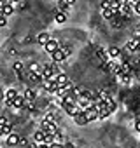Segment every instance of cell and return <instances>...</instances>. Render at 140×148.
Returning a JSON list of instances; mask_svg holds the SVG:
<instances>
[{"label": "cell", "instance_id": "cell-11", "mask_svg": "<svg viewBox=\"0 0 140 148\" xmlns=\"http://www.w3.org/2000/svg\"><path fill=\"white\" fill-rule=\"evenodd\" d=\"M107 70H109L110 73H116V75H117V73L121 71V64H117L116 61H110V59H109V61H107Z\"/></svg>", "mask_w": 140, "mask_h": 148}, {"label": "cell", "instance_id": "cell-17", "mask_svg": "<svg viewBox=\"0 0 140 148\" xmlns=\"http://www.w3.org/2000/svg\"><path fill=\"white\" fill-rule=\"evenodd\" d=\"M25 103H26V101H25V98H23V96H19V94H18V96H16V98H14V101H12V106H14V108H18V110H19V108H23V106H25Z\"/></svg>", "mask_w": 140, "mask_h": 148}, {"label": "cell", "instance_id": "cell-4", "mask_svg": "<svg viewBox=\"0 0 140 148\" xmlns=\"http://www.w3.org/2000/svg\"><path fill=\"white\" fill-rule=\"evenodd\" d=\"M63 110L67 112V115H70V117H76V115H77V113H79V112H81L82 108H81V106H79L77 103H74V105H67V106H65Z\"/></svg>", "mask_w": 140, "mask_h": 148}, {"label": "cell", "instance_id": "cell-21", "mask_svg": "<svg viewBox=\"0 0 140 148\" xmlns=\"http://www.w3.org/2000/svg\"><path fill=\"white\" fill-rule=\"evenodd\" d=\"M117 79L123 82V84H131V77H130V73H128V75H123V73H117Z\"/></svg>", "mask_w": 140, "mask_h": 148}, {"label": "cell", "instance_id": "cell-12", "mask_svg": "<svg viewBox=\"0 0 140 148\" xmlns=\"http://www.w3.org/2000/svg\"><path fill=\"white\" fill-rule=\"evenodd\" d=\"M2 12H4V16H6V18L12 16V14H14V4H12V2H9V4H4V7H2Z\"/></svg>", "mask_w": 140, "mask_h": 148}, {"label": "cell", "instance_id": "cell-32", "mask_svg": "<svg viewBox=\"0 0 140 148\" xmlns=\"http://www.w3.org/2000/svg\"><path fill=\"white\" fill-rule=\"evenodd\" d=\"M49 148H65V146H63V145H60V143H53Z\"/></svg>", "mask_w": 140, "mask_h": 148}, {"label": "cell", "instance_id": "cell-2", "mask_svg": "<svg viewBox=\"0 0 140 148\" xmlns=\"http://www.w3.org/2000/svg\"><path fill=\"white\" fill-rule=\"evenodd\" d=\"M82 112H84V115H86L88 122H93V120H96V119H98V110H96L95 106H88V108H82Z\"/></svg>", "mask_w": 140, "mask_h": 148}, {"label": "cell", "instance_id": "cell-3", "mask_svg": "<svg viewBox=\"0 0 140 148\" xmlns=\"http://www.w3.org/2000/svg\"><path fill=\"white\" fill-rule=\"evenodd\" d=\"M16 96H18L16 89H9V91H6V92H4V101H6V105H7V106H12V101H14Z\"/></svg>", "mask_w": 140, "mask_h": 148}, {"label": "cell", "instance_id": "cell-8", "mask_svg": "<svg viewBox=\"0 0 140 148\" xmlns=\"http://www.w3.org/2000/svg\"><path fill=\"white\" fill-rule=\"evenodd\" d=\"M51 58H53V61H54V63H61V61H65V59H67V56L63 54V51H61V49H56L54 52H51Z\"/></svg>", "mask_w": 140, "mask_h": 148}, {"label": "cell", "instance_id": "cell-1", "mask_svg": "<svg viewBox=\"0 0 140 148\" xmlns=\"http://www.w3.org/2000/svg\"><path fill=\"white\" fill-rule=\"evenodd\" d=\"M42 87L47 91V92H54L58 89V84L54 79H42Z\"/></svg>", "mask_w": 140, "mask_h": 148}, {"label": "cell", "instance_id": "cell-40", "mask_svg": "<svg viewBox=\"0 0 140 148\" xmlns=\"http://www.w3.org/2000/svg\"><path fill=\"white\" fill-rule=\"evenodd\" d=\"M0 18H4V12H2V9H0Z\"/></svg>", "mask_w": 140, "mask_h": 148}, {"label": "cell", "instance_id": "cell-27", "mask_svg": "<svg viewBox=\"0 0 140 148\" xmlns=\"http://www.w3.org/2000/svg\"><path fill=\"white\" fill-rule=\"evenodd\" d=\"M60 49H61V51H63V54H65V56H67V58H68V56H70V52H72V49H70V47H68V45H63V47H61V45H60Z\"/></svg>", "mask_w": 140, "mask_h": 148}, {"label": "cell", "instance_id": "cell-5", "mask_svg": "<svg viewBox=\"0 0 140 148\" xmlns=\"http://www.w3.org/2000/svg\"><path fill=\"white\" fill-rule=\"evenodd\" d=\"M19 139H21V136L16 134V132H11V134L6 136V143H7L9 146H16V145H19Z\"/></svg>", "mask_w": 140, "mask_h": 148}, {"label": "cell", "instance_id": "cell-30", "mask_svg": "<svg viewBox=\"0 0 140 148\" xmlns=\"http://www.w3.org/2000/svg\"><path fill=\"white\" fill-rule=\"evenodd\" d=\"M133 12H135V14H138V16H140V2H138V4H137V5H135V9H133Z\"/></svg>", "mask_w": 140, "mask_h": 148}, {"label": "cell", "instance_id": "cell-24", "mask_svg": "<svg viewBox=\"0 0 140 148\" xmlns=\"http://www.w3.org/2000/svg\"><path fill=\"white\" fill-rule=\"evenodd\" d=\"M98 58H100V59H102V61H105V63H107V61H109V58H110V56H109V52H105V51H103V49H98Z\"/></svg>", "mask_w": 140, "mask_h": 148}, {"label": "cell", "instance_id": "cell-35", "mask_svg": "<svg viewBox=\"0 0 140 148\" xmlns=\"http://www.w3.org/2000/svg\"><path fill=\"white\" fill-rule=\"evenodd\" d=\"M39 148H49V145H46V143H40V145H39Z\"/></svg>", "mask_w": 140, "mask_h": 148}, {"label": "cell", "instance_id": "cell-20", "mask_svg": "<svg viewBox=\"0 0 140 148\" xmlns=\"http://www.w3.org/2000/svg\"><path fill=\"white\" fill-rule=\"evenodd\" d=\"M11 132H12V124H11V122L4 124V125H2V136H7V134H11Z\"/></svg>", "mask_w": 140, "mask_h": 148}, {"label": "cell", "instance_id": "cell-26", "mask_svg": "<svg viewBox=\"0 0 140 148\" xmlns=\"http://www.w3.org/2000/svg\"><path fill=\"white\" fill-rule=\"evenodd\" d=\"M12 68H14V71H16L18 75H19V73H21V70H23V64L18 61V63H14V64H12Z\"/></svg>", "mask_w": 140, "mask_h": 148}, {"label": "cell", "instance_id": "cell-41", "mask_svg": "<svg viewBox=\"0 0 140 148\" xmlns=\"http://www.w3.org/2000/svg\"><path fill=\"white\" fill-rule=\"evenodd\" d=\"M11 2H12V4H18V2H19V0H11Z\"/></svg>", "mask_w": 140, "mask_h": 148}, {"label": "cell", "instance_id": "cell-6", "mask_svg": "<svg viewBox=\"0 0 140 148\" xmlns=\"http://www.w3.org/2000/svg\"><path fill=\"white\" fill-rule=\"evenodd\" d=\"M138 47H140V38H135V37H133L131 40L126 42V49H128L130 52H137Z\"/></svg>", "mask_w": 140, "mask_h": 148}, {"label": "cell", "instance_id": "cell-19", "mask_svg": "<svg viewBox=\"0 0 140 148\" xmlns=\"http://www.w3.org/2000/svg\"><path fill=\"white\" fill-rule=\"evenodd\" d=\"M107 52H109V56H110V58H119V56H121V49H119V47H116V45H112Z\"/></svg>", "mask_w": 140, "mask_h": 148}, {"label": "cell", "instance_id": "cell-29", "mask_svg": "<svg viewBox=\"0 0 140 148\" xmlns=\"http://www.w3.org/2000/svg\"><path fill=\"white\" fill-rule=\"evenodd\" d=\"M138 2H140V0H128V5H130L131 9H135V5H137Z\"/></svg>", "mask_w": 140, "mask_h": 148}, {"label": "cell", "instance_id": "cell-39", "mask_svg": "<svg viewBox=\"0 0 140 148\" xmlns=\"http://www.w3.org/2000/svg\"><path fill=\"white\" fill-rule=\"evenodd\" d=\"M65 148H76V146H74V145H67Z\"/></svg>", "mask_w": 140, "mask_h": 148}, {"label": "cell", "instance_id": "cell-25", "mask_svg": "<svg viewBox=\"0 0 140 148\" xmlns=\"http://www.w3.org/2000/svg\"><path fill=\"white\" fill-rule=\"evenodd\" d=\"M119 7H121V4H119V0H110V9L117 14V11H119Z\"/></svg>", "mask_w": 140, "mask_h": 148}, {"label": "cell", "instance_id": "cell-23", "mask_svg": "<svg viewBox=\"0 0 140 148\" xmlns=\"http://www.w3.org/2000/svg\"><path fill=\"white\" fill-rule=\"evenodd\" d=\"M114 14H116V12H114V11H112L110 7H109V9H102V16H103L105 19H110V18H112Z\"/></svg>", "mask_w": 140, "mask_h": 148}, {"label": "cell", "instance_id": "cell-36", "mask_svg": "<svg viewBox=\"0 0 140 148\" xmlns=\"http://www.w3.org/2000/svg\"><path fill=\"white\" fill-rule=\"evenodd\" d=\"M2 99H4V91L0 89V101H2Z\"/></svg>", "mask_w": 140, "mask_h": 148}, {"label": "cell", "instance_id": "cell-22", "mask_svg": "<svg viewBox=\"0 0 140 148\" xmlns=\"http://www.w3.org/2000/svg\"><path fill=\"white\" fill-rule=\"evenodd\" d=\"M68 4L65 2V0H58V11H61V12H67L68 11Z\"/></svg>", "mask_w": 140, "mask_h": 148}, {"label": "cell", "instance_id": "cell-14", "mask_svg": "<svg viewBox=\"0 0 140 148\" xmlns=\"http://www.w3.org/2000/svg\"><path fill=\"white\" fill-rule=\"evenodd\" d=\"M23 98H25V101H26V103H33V101H35V98H37V94H35L32 89H26V91L23 92Z\"/></svg>", "mask_w": 140, "mask_h": 148}, {"label": "cell", "instance_id": "cell-42", "mask_svg": "<svg viewBox=\"0 0 140 148\" xmlns=\"http://www.w3.org/2000/svg\"><path fill=\"white\" fill-rule=\"evenodd\" d=\"M4 2H6V4H9V2H11V0H4Z\"/></svg>", "mask_w": 140, "mask_h": 148}, {"label": "cell", "instance_id": "cell-15", "mask_svg": "<svg viewBox=\"0 0 140 148\" xmlns=\"http://www.w3.org/2000/svg\"><path fill=\"white\" fill-rule=\"evenodd\" d=\"M28 70H30V73H35V75L42 77V66H40L39 63H32V64L28 66Z\"/></svg>", "mask_w": 140, "mask_h": 148}, {"label": "cell", "instance_id": "cell-18", "mask_svg": "<svg viewBox=\"0 0 140 148\" xmlns=\"http://www.w3.org/2000/svg\"><path fill=\"white\" fill-rule=\"evenodd\" d=\"M44 136H46V132H44L42 129H39V131L33 134V141H35L37 145H40V143H44Z\"/></svg>", "mask_w": 140, "mask_h": 148}, {"label": "cell", "instance_id": "cell-13", "mask_svg": "<svg viewBox=\"0 0 140 148\" xmlns=\"http://www.w3.org/2000/svg\"><path fill=\"white\" fill-rule=\"evenodd\" d=\"M49 38H51V37H49V33H46V32H42V33H39V35H37V44L44 47V45H46V44L49 42Z\"/></svg>", "mask_w": 140, "mask_h": 148}, {"label": "cell", "instance_id": "cell-10", "mask_svg": "<svg viewBox=\"0 0 140 148\" xmlns=\"http://www.w3.org/2000/svg\"><path fill=\"white\" fill-rule=\"evenodd\" d=\"M54 80H56L58 87H63V86H68V84H70V82H68V77L65 75V73H58V75L54 77Z\"/></svg>", "mask_w": 140, "mask_h": 148}, {"label": "cell", "instance_id": "cell-7", "mask_svg": "<svg viewBox=\"0 0 140 148\" xmlns=\"http://www.w3.org/2000/svg\"><path fill=\"white\" fill-rule=\"evenodd\" d=\"M44 49H46V52H49V54H51V52H54L56 49H60V42H58V40H54V38H49V42L44 45Z\"/></svg>", "mask_w": 140, "mask_h": 148}, {"label": "cell", "instance_id": "cell-34", "mask_svg": "<svg viewBox=\"0 0 140 148\" xmlns=\"http://www.w3.org/2000/svg\"><path fill=\"white\" fill-rule=\"evenodd\" d=\"M65 2H67L68 5H74V4H76V0H65Z\"/></svg>", "mask_w": 140, "mask_h": 148}, {"label": "cell", "instance_id": "cell-9", "mask_svg": "<svg viewBox=\"0 0 140 148\" xmlns=\"http://www.w3.org/2000/svg\"><path fill=\"white\" fill-rule=\"evenodd\" d=\"M74 122L77 124V125H88L89 122H88V119H86V115H84V112L81 110L76 117H74Z\"/></svg>", "mask_w": 140, "mask_h": 148}, {"label": "cell", "instance_id": "cell-38", "mask_svg": "<svg viewBox=\"0 0 140 148\" xmlns=\"http://www.w3.org/2000/svg\"><path fill=\"white\" fill-rule=\"evenodd\" d=\"M30 148H39V145H37V143H33V145H32Z\"/></svg>", "mask_w": 140, "mask_h": 148}, {"label": "cell", "instance_id": "cell-16", "mask_svg": "<svg viewBox=\"0 0 140 148\" xmlns=\"http://www.w3.org/2000/svg\"><path fill=\"white\" fill-rule=\"evenodd\" d=\"M54 21H56L58 25H63V23L67 21V12H61V11H56V12H54Z\"/></svg>", "mask_w": 140, "mask_h": 148}, {"label": "cell", "instance_id": "cell-37", "mask_svg": "<svg viewBox=\"0 0 140 148\" xmlns=\"http://www.w3.org/2000/svg\"><path fill=\"white\" fill-rule=\"evenodd\" d=\"M119 4H121V5H124V4H128V0H119Z\"/></svg>", "mask_w": 140, "mask_h": 148}, {"label": "cell", "instance_id": "cell-31", "mask_svg": "<svg viewBox=\"0 0 140 148\" xmlns=\"http://www.w3.org/2000/svg\"><path fill=\"white\" fill-rule=\"evenodd\" d=\"M7 25V18L4 16V18H0V26H6Z\"/></svg>", "mask_w": 140, "mask_h": 148}, {"label": "cell", "instance_id": "cell-28", "mask_svg": "<svg viewBox=\"0 0 140 148\" xmlns=\"http://www.w3.org/2000/svg\"><path fill=\"white\" fill-rule=\"evenodd\" d=\"M110 7V0H102V9H109Z\"/></svg>", "mask_w": 140, "mask_h": 148}, {"label": "cell", "instance_id": "cell-43", "mask_svg": "<svg viewBox=\"0 0 140 148\" xmlns=\"http://www.w3.org/2000/svg\"><path fill=\"white\" fill-rule=\"evenodd\" d=\"M56 2H58V0H56Z\"/></svg>", "mask_w": 140, "mask_h": 148}, {"label": "cell", "instance_id": "cell-33", "mask_svg": "<svg viewBox=\"0 0 140 148\" xmlns=\"http://www.w3.org/2000/svg\"><path fill=\"white\" fill-rule=\"evenodd\" d=\"M135 131H137V132H140V120H137V122H135Z\"/></svg>", "mask_w": 140, "mask_h": 148}]
</instances>
